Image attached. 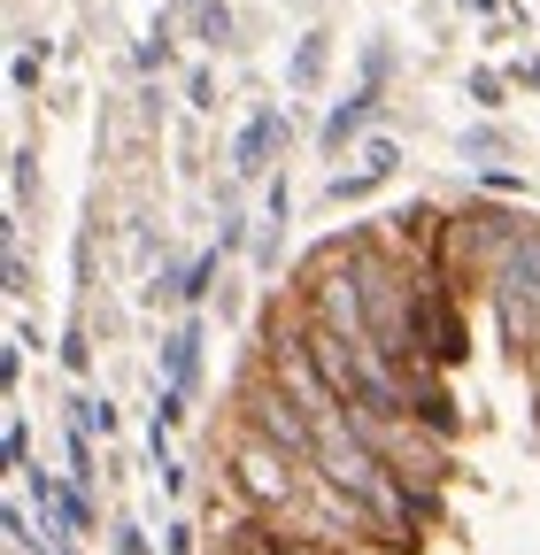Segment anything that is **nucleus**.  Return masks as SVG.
<instances>
[{"label": "nucleus", "instance_id": "obj_1", "mask_svg": "<svg viewBox=\"0 0 540 555\" xmlns=\"http://www.w3.org/2000/svg\"><path fill=\"white\" fill-rule=\"evenodd\" d=\"M232 486H240L247 517H262V525H286V517L309 502V486H317V478H301V463H294L286 448H270V440L240 433V440H232Z\"/></svg>", "mask_w": 540, "mask_h": 555}, {"label": "nucleus", "instance_id": "obj_11", "mask_svg": "<svg viewBox=\"0 0 540 555\" xmlns=\"http://www.w3.org/2000/svg\"><path fill=\"white\" fill-rule=\"evenodd\" d=\"M317 69H324V39H301V54H294V86H317Z\"/></svg>", "mask_w": 540, "mask_h": 555}, {"label": "nucleus", "instance_id": "obj_4", "mask_svg": "<svg viewBox=\"0 0 540 555\" xmlns=\"http://www.w3.org/2000/svg\"><path fill=\"white\" fill-rule=\"evenodd\" d=\"M417 356H425L433 371H455V363L471 356V332H463V317H455V286H448L440 270L417 278Z\"/></svg>", "mask_w": 540, "mask_h": 555}, {"label": "nucleus", "instance_id": "obj_7", "mask_svg": "<svg viewBox=\"0 0 540 555\" xmlns=\"http://www.w3.org/2000/svg\"><path fill=\"white\" fill-rule=\"evenodd\" d=\"M279 131H286V116H279V108H255V116H247V131H240L232 170H240V178H255V170L270 163V139H279Z\"/></svg>", "mask_w": 540, "mask_h": 555}, {"label": "nucleus", "instance_id": "obj_15", "mask_svg": "<svg viewBox=\"0 0 540 555\" xmlns=\"http://www.w3.org/2000/svg\"><path fill=\"white\" fill-rule=\"evenodd\" d=\"M471 101H479V108H494V101H502V78H494V69H479V78H471Z\"/></svg>", "mask_w": 540, "mask_h": 555}, {"label": "nucleus", "instance_id": "obj_13", "mask_svg": "<svg viewBox=\"0 0 540 555\" xmlns=\"http://www.w3.org/2000/svg\"><path fill=\"white\" fill-rule=\"evenodd\" d=\"M209 278H217V255H201V262L178 278V294H185V301H193V294H209Z\"/></svg>", "mask_w": 540, "mask_h": 555}, {"label": "nucleus", "instance_id": "obj_12", "mask_svg": "<svg viewBox=\"0 0 540 555\" xmlns=\"http://www.w3.org/2000/svg\"><path fill=\"white\" fill-rule=\"evenodd\" d=\"M108 425H116V409H108L101 393H93V401H78V433H108Z\"/></svg>", "mask_w": 540, "mask_h": 555}, {"label": "nucleus", "instance_id": "obj_3", "mask_svg": "<svg viewBox=\"0 0 540 555\" xmlns=\"http://www.w3.org/2000/svg\"><path fill=\"white\" fill-rule=\"evenodd\" d=\"M240 416H247V433H255V440L286 448L294 463H317V416H309V409H301L279 378H270V371L240 386Z\"/></svg>", "mask_w": 540, "mask_h": 555}, {"label": "nucleus", "instance_id": "obj_10", "mask_svg": "<svg viewBox=\"0 0 540 555\" xmlns=\"http://www.w3.org/2000/svg\"><path fill=\"white\" fill-rule=\"evenodd\" d=\"M0 455H9V470H16V478L31 470V433H24V416H9V440H0Z\"/></svg>", "mask_w": 540, "mask_h": 555}, {"label": "nucleus", "instance_id": "obj_6", "mask_svg": "<svg viewBox=\"0 0 540 555\" xmlns=\"http://www.w3.org/2000/svg\"><path fill=\"white\" fill-rule=\"evenodd\" d=\"M394 163H401V147H394V139H363L356 170H348V178H332V208H340V201H363L378 178H394Z\"/></svg>", "mask_w": 540, "mask_h": 555}, {"label": "nucleus", "instance_id": "obj_19", "mask_svg": "<svg viewBox=\"0 0 540 555\" xmlns=\"http://www.w3.org/2000/svg\"><path fill=\"white\" fill-rule=\"evenodd\" d=\"M532 378H540V347H532Z\"/></svg>", "mask_w": 540, "mask_h": 555}, {"label": "nucleus", "instance_id": "obj_8", "mask_svg": "<svg viewBox=\"0 0 540 555\" xmlns=\"http://www.w3.org/2000/svg\"><path fill=\"white\" fill-rule=\"evenodd\" d=\"M217 555H294V540H286L279 525H262V517H240V525L217 540Z\"/></svg>", "mask_w": 540, "mask_h": 555}, {"label": "nucleus", "instance_id": "obj_9", "mask_svg": "<svg viewBox=\"0 0 540 555\" xmlns=\"http://www.w3.org/2000/svg\"><path fill=\"white\" fill-rule=\"evenodd\" d=\"M193 363H201V324L185 317V324L163 339V371H170V386H178V393H193Z\"/></svg>", "mask_w": 540, "mask_h": 555}, {"label": "nucleus", "instance_id": "obj_14", "mask_svg": "<svg viewBox=\"0 0 540 555\" xmlns=\"http://www.w3.org/2000/svg\"><path fill=\"white\" fill-rule=\"evenodd\" d=\"M62 525H70V532H93V509H86V494H62Z\"/></svg>", "mask_w": 540, "mask_h": 555}, {"label": "nucleus", "instance_id": "obj_16", "mask_svg": "<svg viewBox=\"0 0 540 555\" xmlns=\"http://www.w3.org/2000/svg\"><path fill=\"white\" fill-rule=\"evenodd\" d=\"M9 294H31V270H24V255H16V240H9Z\"/></svg>", "mask_w": 540, "mask_h": 555}, {"label": "nucleus", "instance_id": "obj_2", "mask_svg": "<svg viewBox=\"0 0 540 555\" xmlns=\"http://www.w3.org/2000/svg\"><path fill=\"white\" fill-rule=\"evenodd\" d=\"M487 294H494L502 339L532 363V347H540V224H525V232L510 240V255H502L494 278H487Z\"/></svg>", "mask_w": 540, "mask_h": 555}, {"label": "nucleus", "instance_id": "obj_17", "mask_svg": "<svg viewBox=\"0 0 540 555\" xmlns=\"http://www.w3.org/2000/svg\"><path fill=\"white\" fill-rule=\"evenodd\" d=\"M116 555H147V532H140V525H124V532H116Z\"/></svg>", "mask_w": 540, "mask_h": 555}, {"label": "nucleus", "instance_id": "obj_18", "mask_svg": "<svg viewBox=\"0 0 540 555\" xmlns=\"http://www.w3.org/2000/svg\"><path fill=\"white\" fill-rule=\"evenodd\" d=\"M163 555H193V525H170V540H163Z\"/></svg>", "mask_w": 540, "mask_h": 555}, {"label": "nucleus", "instance_id": "obj_5", "mask_svg": "<svg viewBox=\"0 0 540 555\" xmlns=\"http://www.w3.org/2000/svg\"><path fill=\"white\" fill-rule=\"evenodd\" d=\"M371 108H378V54H371V69H363V86H356V93H348L340 108H332V116H324V147H332V155H340V147H348V139H356V131L371 124Z\"/></svg>", "mask_w": 540, "mask_h": 555}]
</instances>
